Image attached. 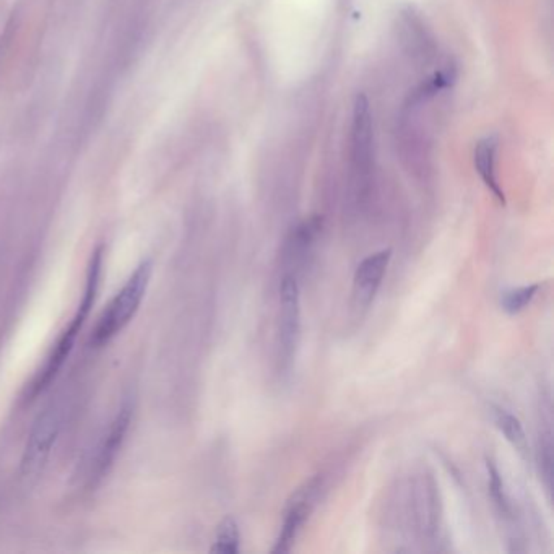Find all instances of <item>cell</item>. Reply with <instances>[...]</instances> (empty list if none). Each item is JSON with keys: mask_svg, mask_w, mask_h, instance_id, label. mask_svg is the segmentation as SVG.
Wrapping results in <instances>:
<instances>
[{"mask_svg": "<svg viewBox=\"0 0 554 554\" xmlns=\"http://www.w3.org/2000/svg\"><path fill=\"white\" fill-rule=\"evenodd\" d=\"M496 153H498V140L494 137H485L480 140L475 147L473 161L481 181L485 182L486 187L493 192L494 197L504 205L506 202L504 192L496 176Z\"/></svg>", "mask_w": 554, "mask_h": 554, "instance_id": "9c48e42d", "label": "cell"}, {"mask_svg": "<svg viewBox=\"0 0 554 554\" xmlns=\"http://www.w3.org/2000/svg\"><path fill=\"white\" fill-rule=\"evenodd\" d=\"M540 285L519 286L506 290L501 295V307L507 314H519L529 306L537 296Z\"/></svg>", "mask_w": 554, "mask_h": 554, "instance_id": "4fadbf2b", "label": "cell"}, {"mask_svg": "<svg viewBox=\"0 0 554 554\" xmlns=\"http://www.w3.org/2000/svg\"><path fill=\"white\" fill-rule=\"evenodd\" d=\"M101 259H103V251L98 249L93 254L90 272H88L87 288H85V295L82 303L78 306L75 317L70 322L69 329L64 330L59 342L56 343V347L52 348V353L48 358V361L43 366V369L36 374L35 381L31 382L30 390H28V397L30 400L38 397L44 389H48V385L51 384L52 379L61 371L62 366L65 363V359L69 358L72 348L75 345L80 330L83 327V324L87 321L90 309L95 304L96 293H98V285H100V272H101Z\"/></svg>", "mask_w": 554, "mask_h": 554, "instance_id": "7a4b0ae2", "label": "cell"}, {"mask_svg": "<svg viewBox=\"0 0 554 554\" xmlns=\"http://www.w3.org/2000/svg\"><path fill=\"white\" fill-rule=\"evenodd\" d=\"M210 551L221 554L239 553V527L233 517H226L218 525L215 541Z\"/></svg>", "mask_w": 554, "mask_h": 554, "instance_id": "7c38bea8", "label": "cell"}, {"mask_svg": "<svg viewBox=\"0 0 554 554\" xmlns=\"http://www.w3.org/2000/svg\"><path fill=\"white\" fill-rule=\"evenodd\" d=\"M150 277L151 262L147 260L140 264L127 283L122 286L121 291L114 296L113 301L106 307L91 335V345L100 348L109 343L134 319L147 293Z\"/></svg>", "mask_w": 554, "mask_h": 554, "instance_id": "3957f363", "label": "cell"}, {"mask_svg": "<svg viewBox=\"0 0 554 554\" xmlns=\"http://www.w3.org/2000/svg\"><path fill=\"white\" fill-rule=\"evenodd\" d=\"M130 420H132V405L129 402H126L114 418L109 431L104 436L103 442L98 449L91 473L93 481L101 480L109 472V468L113 467L114 460L117 457V452L121 451L122 442L126 439V434L129 429Z\"/></svg>", "mask_w": 554, "mask_h": 554, "instance_id": "ba28073f", "label": "cell"}, {"mask_svg": "<svg viewBox=\"0 0 554 554\" xmlns=\"http://www.w3.org/2000/svg\"><path fill=\"white\" fill-rule=\"evenodd\" d=\"M61 411L56 407H48L38 415L22 457L23 477H38L43 472L61 434Z\"/></svg>", "mask_w": 554, "mask_h": 554, "instance_id": "5b68a950", "label": "cell"}, {"mask_svg": "<svg viewBox=\"0 0 554 554\" xmlns=\"http://www.w3.org/2000/svg\"><path fill=\"white\" fill-rule=\"evenodd\" d=\"M278 303V359L283 369H290L295 361L301 332V296L293 273L281 278Z\"/></svg>", "mask_w": 554, "mask_h": 554, "instance_id": "277c9868", "label": "cell"}, {"mask_svg": "<svg viewBox=\"0 0 554 554\" xmlns=\"http://www.w3.org/2000/svg\"><path fill=\"white\" fill-rule=\"evenodd\" d=\"M322 485H324V480L317 475V477L311 478L309 481H306L296 491L293 499L286 507L285 519L281 524L275 546L272 548V553H288L291 550L306 520L309 519L311 512L314 511Z\"/></svg>", "mask_w": 554, "mask_h": 554, "instance_id": "8992f818", "label": "cell"}, {"mask_svg": "<svg viewBox=\"0 0 554 554\" xmlns=\"http://www.w3.org/2000/svg\"><path fill=\"white\" fill-rule=\"evenodd\" d=\"M494 425L524 459L529 457V439L519 418L504 408H494Z\"/></svg>", "mask_w": 554, "mask_h": 554, "instance_id": "30bf717a", "label": "cell"}, {"mask_svg": "<svg viewBox=\"0 0 554 554\" xmlns=\"http://www.w3.org/2000/svg\"><path fill=\"white\" fill-rule=\"evenodd\" d=\"M486 468H488V488H489V494L493 498L494 504L499 507V511L507 514L509 512V503H507L506 491H504L501 473H499V470L496 468L494 462H491V460L486 462Z\"/></svg>", "mask_w": 554, "mask_h": 554, "instance_id": "5bb4252c", "label": "cell"}, {"mask_svg": "<svg viewBox=\"0 0 554 554\" xmlns=\"http://www.w3.org/2000/svg\"><path fill=\"white\" fill-rule=\"evenodd\" d=\"M322 225H324L322 218L319 215H314V217L307 218L296 226L293 233L290 236V241H288V247H290L293 257L306 255V252L309 251L314 243L317 241L322 231Z\"/></svg>", "mask_w": 554, "mask_h": 554, "instance_id": "8fae6325", "label": "cell"}, {"mask_svg": "<svg viewBox=\"0 0 554 554\" xmlns=\"http://www.w3.org/2000/svg\"><path fill=\"white\" fill-rule=\"evenodd\" d=\"M390 260H392V249H382L368 255L356 267L353 291H351L353 307L356 311H366L371 306L381 288L382 280L387 273Z\"/></svg>", "mask_w": 554, "mask_h": 554, "instance_id": "52a82bcc", "label": "cell"}, {"mask_svg": "<svg viewBox=\"0 0 554 554\" xmlns=\"http://www.w3.org/2000/svg\"><path fill=\"white\" fill-rule=\"evenodd\" d=\"M373 116L366 96H356L350 134V194L356 203H363L373 177Z\"/></svg>", "mask_w": 554, "mask_h": 554, "instance_id": "6da1fadb", "label": "cell"}]
</instances>
